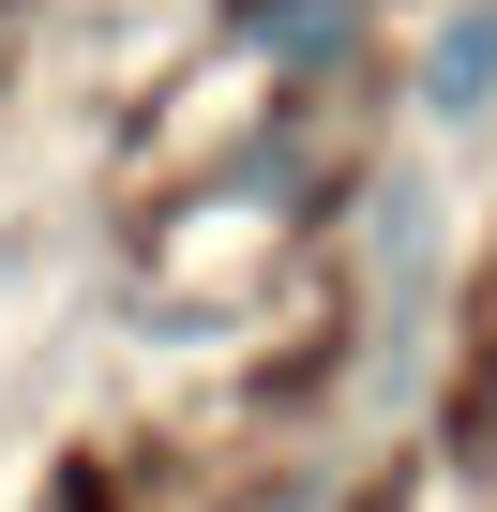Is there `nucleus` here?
Wrapping results in <instances>:
<instances>
[{"label":"nucleus","mask_w":497,"mask_h":512,"mask_svg":"<svg viewBox=\"0 0 497 512\" xmlns=\"http://www.w3.org/2000/svg\"><path fill=\"white\" fill-rule=\"evenodd\" d=\"M362 16H377V0H241V31H257L287 76H317V61H347L362 46Z\"/></svg>","instance_id":"f03ea898"},{"label":"nucleus","mask_w":497,"mask_h":512,"mask_svg":"<svg viewBox=\"0 0 497 512\" xmlns=\"http://www.w3.org/2000/svg\"><path fill=\"white\" fill-rule=\"evenodd\" d=\"M422 106H437V121H482V106H497V0H467V16L422 46Z\"/></svg>","instance_id":"f257e3e1"},{"label":"nucleus","mask_w":497,"mask_h":512,"mask_svg":"<svg viewBox=\"0 0 497 512\" xmlns=\"http://www.w3.org/2000/svg\"><path fill=\"white\" fill-rule=\"evenodd\" d=\"M482 467H497V377H482Z\"/></svg>","instance_id":"7ed1b4c3"}]
</instances>
